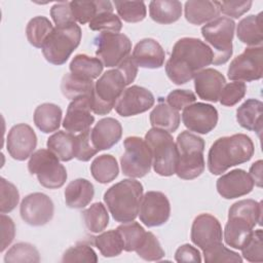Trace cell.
Returning <instances> with one entry per match:
<instances>
[{"label": "cell", "mask_w": 263, "mask_h": 263, "mask_svg": "<svg viewBox=\"0 0 263 263\" xmlns=\"http://www.w3.org/2000/svg\"><path fill=\"white\" fill-rule=\"evenodd\" d=\"M242 257L249 262L263 261V243H262V229L253 231L251 237L246 245L240 249Z\"/></svg>", "instance_id": "bcb514c9"}, {"label": "cell", "mask_w": 263, "mask_h": 263, "mask_svg": "<svg viewBox=\"0 0 263 263\" xmlns=\"http://www.w3.org/2000/svg\"><path fill=\"white\" fill-rule=\"evenodd\" d=\"M121 136L122 126L117 119L112 117L102 118L90 132L92 144L98 151L112 148L119 142Z\"/></svg>", "instance_id": "cb8c5ba5"}, {"label": "cell", "mask_w": 263, "mask_h": 263, "mask_svg": "<svg viewBox=\"0 0 263 263\" xmlns=\"http://www.w3.org/2000/svg\"><path fill=\"white\" fill-rule=\"evenodd\" d=\"M40 256L38 250L31 243L17 242L13 245L5 254V263L15 262H39Z\"/></svg>", "instance_id": "b9f144b4"}, {"label": "cell", "mask_w": 263, "mask_h": 263, "mask_svg": "<svg viewBox=\"0 0 263 263\" xmlns=\"http://www.w3.org/2000/svg\"><path fill=\"white\" fill-rule=\"evenodd\" d=\"M136 253L145 261H159L165 255L159 240L150 231L145 233L144 239L136 250Z\"/></svg>", "instance_id": "7bdbcfd3"}, {"label": "cell", "mask_w": 263, "mask_h": 263, "mask_svg": "<svg viewBox=\"0 0 263 263\" xmlns=\"http://www.w3.org/2000/svg\"><path fill=\"white\" fill-rule=\"evenodd\" d=\"M204 262L206 263H214V262H235L241 263L242 258L238 253L231 251L223 246V243L203 252Z\"/></svg>", "instance_id": "f907efd6"}, {"label": "cell", "mask_w": 263, "mask_h": 263, "mask_svg": "<svg viewBox=\"0 0 263 263\" xmlns=\"http://www.w3.org/2000/svg\"><path fill=\"white\" fill-rule=\"evenodd\" d=\"M185 18L193 25L208 24L219 17L221 11L219 1H187L185 3Z\"/></svg>", "instance_id": "484cf974"}, {"label": "cell", "mask_w": 263, "mask_h": 263, "mask_svg": "<svg viewBox=\"0 0 263 263\" xmlns=\"http://www.w3.org/2000/svg\"><path fill=\"white\" fill-rule=\"evenodd\" d=\"M116 229L118 230L123 239L124 251L126 252H136V250L143 241L146 233L143 226H141L138 222L134 221L128 223H122V225H119Z\"/></svg>", "instance_id": "ab89813d"}, {"label": "cell", "mask_w": 263, "mask_h": 263, "mask_svg": "<svg viewBox=\"0 0 263 263\" xmlns=\"http://www.w3.org/2000/svg\"><path fill=\"white\" fill-rule=\"evenodd\" d=\"M143 185L130 178L112 185L104 194V201L113 219L119 223L135 221L143 197Z\"/></svg>", "instance_id": "277c9868"}, {"label": "cell", "mask_w": 263, "mask_h": 263, "mask_svg": "<svg viewBox=\"0 0 263 263\" xmlns=\"http://www.w3.org/2000/svg\"><path fill=\"white\" fill-rule=\"evenodd\" d=\"M204 140L188 130L177 137L178 161L176 174L180 179L193 180L199 177L205 167L203 151Z\"/></svg>", "instance_id": "5b68a950"}, {"label": "cell", "mask_w": 263, "mask_h": 263, "mask_svg": "<svg viewBox=\"0 0 263 263\" xmlns=\"http://www.w3.org/2000/svg\"><path fill=\"white\" fill-rule=\"evenodd\" d=\"M236 34L239 41L251 47L262 46V12L243 17L237 25Z\"/></svg>", "instance_id": "83f0119b"}, {"label": "cell", "mask_w": 263, "mask_h": 263, "mask_svg": "<svg viewBox=\"0 0 263 263\" xmlns=\"http://www.w3.org/2000/svg\"><path fill=\"white\" fill-rule=\"evenodd\" d=\"M175 260L177 262H201L200 252L189 243L180 246L175 253Z\"/></svg>", "instance_id": "9f6ffc18"}, {"label": "cell", "mask_w": 263, "mask_h": 263, "mask_svg": "<svg viewBox=\"0 0 263 263\" xmlns=\"http://www.w3.org/2000/svg\"><path fill=\"white\" fill-rule=\"evenodd\" d=\"M171 204L166 195L160 191H148L141 200L139 217L147 227H156L167 222Z\"/></svg>", "instance_id": "2e32d148"}, {"label": "cell", "mask_w": 263, "mask_h": 263, "mask_svg": "<svg viewBox=\"0 0 263 263\" xmlns=\"http://www.w3.org/2000/svg\"><path fill=\"white\" fill-rule=\"evenodd\" d=\"M96 55L105 67H117L129 55L132 42L121 33H100L93 40Z\"/></svg>", "instance_id": "7c38bea8"}, {"label": "cell", "mask_w": 263, "mask_h": 263, "mask_svg": "<svg viewBox=\"0 0 263 263\" xmlns=\"http://www.w3.org/2000/svg\"><path fill=\"white\" fill-rule=\"evenodd\" d=\"M90 173L96 181L107 184L115 180L119 173L117 160L110 154H103L93 159L90 164Z\"/></svg>", "instance_id": "e575fe53"}, {"label": "cell", "mask_w": 263, "mask_h": 263, "mask_svg": "<svg viewBox=\"0 0 263 263\" xmlns=\"http://www.w3.org/2000/svg\"><path fill=\"white\" fill-rule=\"evenodd\" d=\"M254 152V143L245 134L219 138L209 150L208 168L213 175H222L228 168L249 161Z\"/></svg>", "instance_id": "7a4b0ae2"}, {"label": "cell", "mask_w": 263, "mask_h": 263, "mask_svg": "<svg viewBox=\"0 0 263 263\" xmlns=\"http://www.w3.org/2000/svg\"><path fill=\"white\" fill-rule=\"evenodd\" d=\"M62 262H98V256L93 249L86 243H77L69 248L63 255Z\"/></svg>", "instance_id": "7dc6e473"}, {"label": "cell", "mask_w": 263, "mask_h": 263, "mask_svg": "<svg viewBox=\"0 0 263 263\" xmlns=\"http://www.w3.org/2000/svg\"><path fill=\"white\" fill-rule=\"evenodd\" d=\"M93 87L95 83L92 80L83 79L71 73L65 74L61 83V90L69 100H74L82 96H92Z\"/></svg>", "instance_id": "d590c367"}, {"label": "cell", "mask_w": 263, "mask_h": 263, "mask_svg": "<svg viewBox=\"0 0 263 263\" xmlns=\"http://www.w3.org/2000/svg\"><path fill=\"white\" fill-rule=\"evenodd\" d=\"M126 85V80L118 68L106 71L95 83L91 111L98 115L110 113Z\"/></svg>", "instance_id": "ba28073f"}, {"label": "cell", "mask_w": 263, "mask_h": 263, "mask_svg": "<svg viewBox=\"0 0 263 263\" xmlns=\"http://www.w3.org/2000/svg\"><path fill=\"white\" fill-rule=\"evenodd\" d=\"M152 154V165L154 172L162 177L176 174L178 150L171 133L152 127L145 135Z\"/></svg>", "instance_id": "8992f818"}, {"label": "cell", "mask_w": 263, "mask_h": 263, "mask_svg": "<svg viewBox=\"0 0 263 263\" xmlns=\"http://www.w3.org/2000/svg\"><path fill=\"white\" fill-rule=\"evenodd\" d=\"M116 68H118L121 73L123 74L127 85L134 82L136 79V76L138 74V66L135 64L133 58L128 55L126 59H124Z\"/></svg>", "instance_id": "6f0895ef"}, {"label": "cell", "mask_w": 263, "mask_h": 263, "mask_svg": "<svg viewBox=\"0 0 263 263\" xmlns=\"http://www.w3.org/2000/svg\"><path fill=\"white\" fill-rule=\"evenodd\" d=\"M149 14L158 24H173L182 15V3L177 0L151 1L149 3Z\"/></svg>", "instance_id": "1f68e13d"}, {"label": "cell", "mask_w": 263, "mask_h": 263, "mask_svg": "<svg viewBox=\"0 0 263 263\" xmlns=\"http://www.w3.org/2000/svg\"><path fill=\"white\" fill-rule=\"evenodd\" d=\"M247 92V85L241 81H233L224 85L221 90L219 101L221 105L232 107L236 105Z\"/></svg>", "instance_id": "c3c4849f"}, {"label": "cell", "mask_w": 263, "mask_h": 263, "mask_svg": "<svg viewBox=\"0 0 263 263\" xmlns=\"http://www.w3.org/2000/svg\"><path fill=\"white\" fill-rule=\"evenodd\" d=\"M222 226L219 220L211 214H200L193 220L191 226V241L202 253L222 243Z\"/></svg>", "instance_id": "5bb4252c"}, {"label": "cell", "mask_w": 263, "mask_h": 263, "mask_svg": "<svg viewBox=\"0 0 263 263\" xmlns=\"http://www.w3.org/2000/svg\"><path fill=\"white\" fill-rule=\"evenodd\" d=\"M262 221V202L242 199L234 202L228 212V221L224 228V240L227 246L240 250L249 240L253 229Z\"/></svg>", "instance_id": "3957f363"}, {"label": "cell", "mask_w": 263, "mask_h": 263, "mask_svg": "<svg viewBox=\"0 0 263 263\" xmlns=\"http://www.w3.org/2000/svg\"><path fill=\"white\" fill-rule=\"evenodd\" d=\"M132 58L138 67L158 69L164 64L165 52L156 40L145 38L136 44Z\"/></svg>", "instance_id": "603a6c76"}, {"label": "cell", "mask_w": 263, "mask_h": 263, "mask_svg": "<svg viewBox=\"0 0 263 263\" xmlns=\"http://www.w3.org/2000/svg\"><path fill=\"white\" fill-rule=\"evenodd\" d=\"M1 248L0 252L4 250L12 242L15 235V227L12 219L5 214H1Z\"/></svg>", "instance_id": "11a10c76"}, {"label": "cell", "mask_w": 263, "mask_h": 263, "mask_svg": "<svg viewBox=\"0 0 263 263\" xmlns=\"http://www.w3.org/2000/svg\"><path fill=\"white\" fill-rule=\"evenodd\" d=\"M51 22L42 15L31 18L26 28V35L29 43L37 48H41L45 39L52 32Z\"/></svg>", "instance_id": "74e56055"}, {"label": "cell", "mask_w": 263, "mask_h": 263, "mask_svg": "<svg viewBox=\"0 0 263 263\" xmlns=\"http://www.w3.org/2000/svg\"><path fill=\"white\" fill-rule=\"evenodd\" d=\"M36 146L37 136L30 125L18 123L9 129L6 138V149L13 159L26 160L34 153Z\"/></svg>", "instance_id": "d6986e66"}, {"label": "cell", "mask_w": 263, "mask_h": 263, "mask_svg": "<svg viewBox=\"0 0 263 263\" xmlns=\"http://www.w3.org/2000/svg\"><path fill=\"white\" fill-rule=\"evenodd\" d=\"M91 129L88 128L76 136V154L75 158L80 161H88L99 151L92 144L90 137Z\"/></svg>", "instance_id": "681fc988"}, {"label": "cell", "mask_w": 263, "mask_h": 263, "mask_svg": "<svg viewBox=\"0 0 263 263\" xmlns=\"http://www.w3.org/2000/svg\"><path fill=\"white\" fill-rule=\"evenodd\" d=\"M263 104L256 99H249L236 110V120L238 124L252 132H256L261 137L262 132Z\"/></svg>", "instance_id": "4316f807"}, {"label": "cell", "mask_w": 263, "mask_h": 263, "mask_svg": "<svg viewBox=\"0 0 263 263\" xmlns=\"http://www.w3.org/2000/svg\"><path fill=\"white\" fill-rule=\"evenodd\" d=\"M46 146L61 161H70L76 154V136L69 132L58 130L47 139Z\"/></svg>", "instance_id": "f546056e"}, {"label": "cell", "mask_w": 263, "mask_h": 263, "mask_svg": "<svg viewBox=\"0 0 263 263\" xmlns=\"http://www.w3.org/2000/svg\"><path fill=\"white\" fill-rule=\"evenodd\" d=\"M71 10L75 21L84 25L102 12H113V5L110 1H71Z\"/></svg>", "instance_id": "4dcf8cb0"}, {"label": "cell", "mask_w": 263, "mask_h": 263, "mask_svg": "<svg viewBox=\"0 0 263 263\" xmlns=\"http://www.w3.org/2000/svg\"><path fill=\"white\" fill-rule=\"evenodd\" d=\"M195 100L196 96L193 91L188 89H175L167 95L165 103L173 109L180 111L185 107L193 104Z\"/></svg>", "instance_id": "f5cc1de1"}, {"label": "cell", "mask_w": 263, "mask_h": 263, "mask_svg": "<svg viewBox=\"0 0 263 263\" xmlns=\"http://www.w3.org/2000/svg\"><path fill=\"white\" fill-rule=\"evenodd\" d=\"M235 23L230 17L221 16L201 27V35L212 46L213 64L223 65L232 55V39Z\"/></svg>", "instance_id": "9c48e42d"}, {"label": "cell", "mask_w": 263, "mask_h": 263, "mask_svg": "<svg viewBox=\"0 0 263 263\" xmlns=\"http://www.w3.org/2000/svg\"><path fill=\"white\" fill-rule=\"evenodd\" d=\"M213 50L203 41L192 37H183L173 46L165 73L177 85L185 84L206 66L213 64Z\"/></svg>", "instance_id": "6da1fadb"}, {"label": "cell", "mask_w": 263, "mask_h": 263, "mask_svg": "<svg viewBox=\"0 0 263 263\" xmlns=\"http://www.w3.org/2000/svg\"><path fill=\"white\" fill-rule=\"evenodd\" d=\"M118 15L126 23H139L146 16L147 9L143 1H115Z\"/></svg>", "instance_id": "60d3db41"}, {"label": "cell", "mask_w": 263, "mask_h": 263, "mask_svg": "<svg viewBox=\"0 0 263 263\" xmlns=\"http://www.w3.org/2000/svg\"><path fill=\"white\" fill-rule=\"evenodd\" d=\"M50 15L55 24V27H66L71 24H75L70 2H59L54 3L50 8Z\"/></svg>", "instance_id": "816d5d0a"}, {"label": "cell", "mask_w": 263, "mask_h": 263, "mask_svg": "<svg viewBox=\"0 0 263 263\" xmlns=\"http://www.w3.org/2000/svg\"><path fill=\"white\" fill-rule=\"evenodd\" d=\"M81 35V29L76 23L53 28L41 47L45 60L57 66L65 64L78 47Z\"/></svg>", "instance_id": "52a82bcc"}, {"label": "cell", "mask_w": 263, "mask_h": 263, "mask_svg": "<svg viewBox=\"0 0 263 263\" xmlns=\"http://www.w3.org/2000/svg\"><path fill=\"white\" fill-rule=\"evenodd\" d=\"M124 152L120 158L122 174L129 178H143L151 170L152 154L146 141L132 136L123 142Z\"/></svg>", "instance_id": "8fae6325"}, {"label": "cell", "mask_w": 263, "mask_h": 263, "mask_svg": "<svg viewBox=\"0 0 263 263\" xmlns=\"http://www.w3.org/2000/svg\"><path fill=\"white\" fill-rule=\"evenodd\" d=\"M155 102L153 93L145 87L132 85L123 90L115 104V111L122 117L138 115L148 111Z\"/></svg>", "instance_id": "ac0fdd59"}, {"label": "cell", "mask_w": 263, "mask_h": 263, "mask_svg": "<svg viewBox=\"0 0 263 263\" xmlns=\"http://www.w3.org/2000/svg\"><path fill=\"white\" fill-rule=\"evenodd\" d=\"M150 123L155 128L174 133L180 125L179 111L160 100L150 113Z\"/></svg>", "instance_id": "d6a6232c"}, {"label": "cell", "mask_w": 263, "mask_h": 263, "mask_svg": "<svg viewBox=\"0 0 263 263\" xmlns=\"http://www.w3.org/2000/svg\"><path fill=\"white\" fill-rule=\"evenodd\" d=\"M262 160H257L250 167V176L254 181V184L258 187H262Z\"/></svg>", "instance_id": "680465c9"}, {"label": "cell", "mask_w": 263, "mask_h": 263, "mask_svg": "<svg viewBox=\"0 0 263 263\" xmlns=\"http://www.w3.org/2000/svg\"><path fill=\"white\" fill-rule=\"evenodd\" d=\"M220 11L225 15L238 18L248 12L252 6V1H219Z\"/></svg>", "instance_id": "db71d44e"}, {"label": "cell", "mask_w": 263, "mask_h": 263, "mask_svg": "<svg viewBox=\"0 0 263 263\" xmlns=\"http://www.w3.org/2000/svg\"><path fill=\"white\" fill-rule=\"evenodd\" d=\"M20 200L17 188L4 178L0 180V212L1 214L10 213L15 209Z\"/></svg>", "instance_id": "f6af8a7d"}, {"label": "cell", "mask_w": 263, "mask_h": 263, "mask_svg": "<svg viewBox=\"0 0 263 263\" xmlns=\"http://www.w3.org/2000/svg\"><path fill=\"white\" fill-rule=\"evenodd\" d=\"M58 156L48 149L35 151L29 159L28 170L36 175L38 182L45 188H61L67 181V171L60 163Z\"/></svg>", "instance_id": "30bf717a"}, {"label": "cell", "mask_w": 263, "mask_h": 263, "mask_svg": "<svg viewBox=\"0 0 263 263\" xmlns=\"http://www.w3.org/2000/svg\"><path fill=\"white\" fill-rule=\"evenodd\" d=\"M182 121L190 132L205 135L216 127L218 111L211 104L194 103L183 109Z\"/></svg>", "instance_id": "e0dca14e"}, {"label": "cell", "mask_w": 263, "mask_h": 263, "mask_svg": "<svg viewBox=\"0 0 263 263\" xmlns=\"http://www.w3.org/2000/svg\"><path fill=\"white\" fill-rule=\"evenodd\" d=\"M65 202L71 209H83L93 198L95 188L90 181L86 179H76L71 181L65 189Z\"/></svg>", "instance_id": "d4e9b609"}, {"label": "cell", "mask_w": 263, "mask_h": 263, "mask_svg": "<svg viewBox=\"0 0 263 263\" xmlns=\"http://www.w3.org/2000/svg\"><path fill=\"white\" fill-rule=\"evenodd\" d=\"M62 109L52 103L39 105L34 111V123L44 134H49L59 129L62 120Z\"/></svg>", "instance_id": "f1b7e54d"}, {"label": "cell", "mask_w": 263, "mask_h": 263, "mask_svg": "<svg viewBox=\"0 0 263 263\" xmlns=\"http://www.w3.org/2000/svg\"><path fill=\"white\" fill-rule=\"evenodd\" d=\"M104 65L98 58H92L87 54H76L69 66L70 73L88 80L98 78L103 72Z\"/></svg>", "instance_id": "836d02e7"}, {"label": "cell", "mask_w": 263, "mask_h": 263, "mask_svg": "<svg viewBox=\"0 0 263 263\" xmlns=\"http://www.w3.org/2000/svg\"><path fill=\"white\" fill-rule=\"evenodd\" d=\"M54 205L49 196L41 192H34L24 197L20 206L23 221L31 226L47 224L53 217Z\"/></svg>", "instance_id": "9a60e30c"}, {"label": "cell", "mask_w": 263, "mask_h": 263, "mask_svg": "<svg viewBox=\"0 0 263 263\" xmlns=\"http://www.w3.org/2000/svg\"><path fill=\"white\" fill-rule=\"evenodd\" d=\"M224 75L216 69L206 68L194 76V88L197 96L204 101L216 103L225 83Z\"/></svg>", "instance_id": "7402d4cb"}, {"label": "cell", "mask_w": 263, "mask_h": 263, "mask_svg": "<svg viewBox=\"0 0 263 263\" xmlns=\"http://www.w3.org/2000/svg\"><path fill=\"white\" fill-rule=\"evenodd\" d=\"M263 75V47H248L234 58L227 71V76L233 81H254Z\"/></svg>", "instance_id": "4fadbf2b"}, {"label": "cell", "mask_w": 263, "mask_h": 263, "mask_svg": "<svg viewBox=\"0 0 263 263\" xmlns=\"http://www.w3.org/2000/svg\"><path fill=\"white\" fill-rule=\"evenodd\" d=\"M91 111V96H82L71 101L63 120L64 128L72 134L90 128L95 122Z\"/></svg>", "instance_id": "ffe728a7"}, {"label": "cell", "mask_w": 263, "mask_h": 263, "mask_svg": "<svg viewBox=\"0 0 263 263\" xmlns=\"http://www.w3.org/2000/svg\"><path fill=\"white\" fill-rule=\"evenodd\" d=\"M88 27L92 31H99L101 33H119L122 28V23L113 12H102L92 18Z\"/></svg>", "instance_id": "ee69618b"}, {"label": "cell", "mask_w": 263, "mask_h": 263, "mask_svg": "<svg viewBox=\"0 0 263 263\" xmlns=\"http://www.w3.org/2000/svg\"><path fill=\"white\" fill-rule=\"evenodd\" d=\"M93 243L100 253L107 258L116 257L124 250L123 239L117 229L108 230L95 236Z\"/></svg>", "instance_id": "8d00e7d4"}, {"label": "cell", "mask_w": 263, "mask_h": 263, "mask_svg": "<svg viewBox=\"0 0 263 263\" xmlns=\"http://www.w3.org/2000/svg\"><path fill=\"white\" fill-rule=\"evenodd\" d=\"M251 176L241 168L222 175L216 183L218 193L225 199H233L249 194L254 188Z\"/></svg>", "instance_id": "44dd1931"}, {"label": "cell", "mask_w": 263, "mask_h": 263, "mask_svg": "<svg viewBox=\"0 0 263 263\" xmlns=\"http://www.w3.org/2000/svg\"><path fill=\"white\" fill-rule=\"evenodd\" d=\"M81 214L84 225L90 232H102L109 224V214L102 202L92 203Z\"/></svg>", "instance_id": "f35d334b"}]
</instances>
